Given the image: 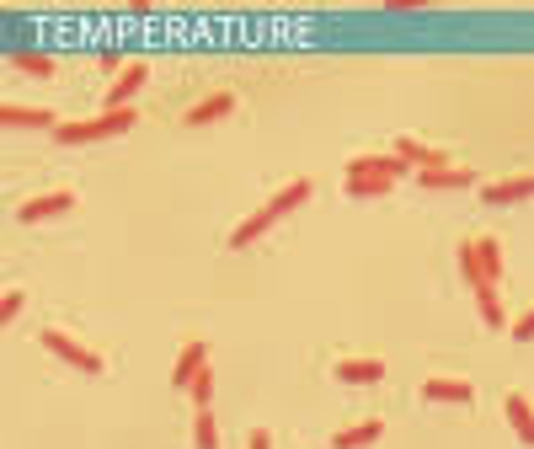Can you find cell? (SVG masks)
<instances>
[{
	"mask_svg": "<svg viewBox=\"0 0 534 449\" xmlns=\"http://www.w3.org/2000/svg\"><path fill=\"white\" fill-rule=\"evenodd\" d=\"M11 65H17V70H27V75H38V81H43V75H54V59H49V54H33V49L11 54Z\"/></svg>",
	"mask_w": 534,
	"mask_h": 449,
	"instance_id": "22",
	"label": "cell"
},
{
	"mask_svg": "<svg viewBox=\"0 0 534 449\" xmlns=\"http://www.w3.org/2000/svg\"><path fill=\"white\" fill-rule=\"evenodd\" d=\"M476 262H481V289H497L502 284V246L492 236L476 241Z\"/></svg>",
	"mask_w": 534,
	"mask_h": 449,
	"instance_id": "17",
	"label": "cell"
},
{
	"mask_svg": "<svg viewBox=\"0 0 534 449\" xmlns=\"http://www.w3.org/2000/svg\"><path fill=\"white\" fill-rule=\"evenodd\" d=\"M396 156H401L406 166H417V172H433V166H449V156H444V150L422 145V139H412V134H401V139H396Z\"/></svg>",
	"mask_w": 534,
	"mask_h": 449,
	"instance_id": "10",
	"label": "cell"
},
{
	"mask_svg": "<svg viewBox=\"0 0 534 449\" xmlns=\"http://www.w3.org/2000/svg\"><path fill=\"white\" fill-rule=\"evenodd\" d=\"M187 396H193L198 407H209V396H214V369H203V375H198L193 385H187Z\"/></svg>",
	"mask_w": 534,
	"mask_h": 449,
	"instance_id": "24",
	"label": "cell"
},
{
	"mask_svg": "<svg viewBox=\"0 0 534 449\" xmlns=\"http://www.w3.org/2000/svg\"><path fill=\"white\" fill-rule=\"evenodd\" d=\"M75 209V193L70 188H54V193H43V198H27V204L17 209V220L22 225H43V220H59V214H70Z\"/></svg>",
	"mask_w": 534,
	"mask_h": 449,
	"instance_id": "3",
	"label": "cell"
},
{
	"mask_svg": "<svg viewBox=\"0 0 534 449\" xmlns=\"http://www.w3.org/2000/svg\"><path fill=\"white\" fill-rule=\"evenodd\" d=\"M134 129V107H118V113H97V118H75V123H59L54 139L59 145H102L113 134H129Z\"/></svg>",
	"mask_w": 534,
	"mask_h": 449,
	"instance_id": "1",
	"label": "cell"
},
{
	"mask_svg": "<svg viewBox=\"0 0 534 449\" xmlns=\"http://www.w3.org/2000/svg\"><path fill=\"white\" fill-rule=\"evenodd\" d=\"M476 311H481V321L492 332H502V300H497V289H476Z\"/></svg>",
	"mask_w": 534,
	"mask_h": 449,
	"instance_id": "21",
	"label": "cell"
},
{
	"mask_svg": "<svg viewBox=\"0 0 534 449\" xmlns=\"http://www.w3.org/2000/svg\"><path fill=\"white\" fill-rule=\"evenodd\" d=\"M513 337H518V343H534V305L513 321Z\"/></svg>",
	"mask_w": 534,
	"mask_h": 449,
	"instance_id": "26",
	"label": "cell"
},
{
	"mask_svg": "<svg viewBox=\"0 0 534 449\" xmlns=\"http://www.w3.org/2000/svg\"><path fill=\"white\" fill-rule=\"evenodd\" d=\"M332 375L342 385H380L385 380V359H342V364H332Z\"/></svg>",
	"mask_w": 534,
	"mask_h": 449,
	"instance_id": "12",
	"label": "cell"
},
{
	"mask_svg": "<svg viewBox=\"0 0 534 449\" xmlns=\"http://www.w3.org/2000/svg\"><path fill=\"white\" fill-rule=\"evenodd\" d=\"M43 348H49L54 353V359H65V364H75V369H81V375H102V353H91L86 343H75V337L70 332H43Z\"/></svg>",
	"mask_w": 534,
	"mask_h": 449,
	"instance_id": "2",
	"label": "cell"
},
{
	"mask_svg": "<svg viewBox=\"0 0 534 449\" xmlns=\"http://www.w3.org/2000/svg\"><path fill=\"white\" fill-rule=\"evenodd\" d=\"M230 113H235V91H209L203 102L187 107L182 123H187V129H203V123H219V118H230Z\"/></svg>",
	"mask_w": 534,
	"mask_h": 449,
	"instance_id": "4",
	"label": "cell"
},
{
	"mask_svg": "<svg viewBox=\"0 0 534 449\" xmlns=\"http://www.w3.org/2000/svg\"><path fill=\"white\" fill-rule=\"evenodd\" d=\"M273 225H278V214H273V209L262 204L257 214H246V220H241V225L230 230V246H235V252H246V246L257 241V236H267V230H273Z\"/></svg>",
	"mask_w": 534,
	"mask_h": 449,
	"instance_id": "13",
	"label": "cell"
},
{
	"mask_svg": "<svg viewBox=\"0 0 534 449\" xmlns=\"http://www.w3.org/2000/svg\"><path fill=\"white\" fill-rule=\"evenodd\" d=\"M246 449H273V433H267V428H251V439H246Z\"/></svg>",
	"mask_w": 534,
	"mask_h": 449,
	"instance_id": "27",
	"label": "cell"
},
{
	"mask_svg": "<svg viewBox=\"0 0 534 449\" xmlns=\"http://www.w3.org/2000/svg\"><path fill=\"white\" fill-rule=\"evenodd\" d=\"M502 412H508V423H513L518 439L534 449V407H529V396H518V391H513L508 401H502Z\"/></svg>",
	"mask_w": 534,
	"mask_h": 449,
	"instance_id": "16",
	"label": "cell"
},
{
	"mask_svg": "<svg viewBox=\"0 0 534 449\" xmlns=\"http://www.w3.org/2000/svg\"><path fill=\"white\" fill-rule=\"evenodd\" d=\"M0 123H6V129H49V134L59 129L49 107H17V102H6V107H0Z\"/></svg>",
	"mask_w": 534,
	"mask_h": 449,
	"instance_id": "11",
	"label": "cell"
},
{
	"mask_svg": "<svg viewBox=\"0 0 534 449\" xmlns=\"http://www.w3.org/2000/svg\"><path fill=\"white\" fill-rule=\"evenodd\" d=\"M150 81V70L145 65H123L118 75H113V86H107V102H102V113H118V107H129V97L139 86Z\"/></svg>",
	"mask_w": 534,
	"mask_h": 449,
	"instance_id": "6",
	"label": "cell"
},
{
	"mask_svg": "<svg viewBox=\"0 0 534 449\" xmlns=\"http://www.w3.org/2000/svg\"><path fill=\"white\" fill-rule=\"evenodd\" d=\"M310 193H316V188H310V177H294L289 188H278L273 198H267V209H273L278 220H284V214H289V209H300V204H305Z\"/></svg>",
	"mask_w": 534,
	"mask_h": 449,
	"instance_id": "18",
	"label": "cell"
},
{
	"mask_svg": "<svg viewBox=\"0 0 534 449\" xmlns=\"http://www.w3.org/2000/svg\"><path fill=\"white\" fill-rule=\"evenodd\" d=\"M428 0H385V11H422Z\"/></svg>",
	"mask_w": 534,
	"mask_h": 449,
	"instance_id": "28",
	"label": "cell"
},
{
	"mask_svg": "<svg viewBox=\"0 0 534 449\" xmlns=\"http://www.w3.org/2000/svg\"><path fill=\"white\" fill-rule=\"evenodd\" d=\"M460 278L470 289H481V262H476V241H460Z\"/></svg>",
	"mask_w": 534,
	"mask_h": 449,
	"instance_id": "23",
	"label": "cell"
},
{
	"mask_svg": "<svg viewBox=\"0 0 534 449\" xmlns=\"http://www.w3.org/2000/svg\"><path fill=\"white\" fill-rule=\"evenodd\" d=\"M193 444L198 449H219V423L209 407H198V423H193Z\"/></svg>",
	"mask_w": 534,
	"mask_h": 449,
	"instance_id": "20",
	"label": "cell"
},
{
	"mask_svg": "<svg viewBox=\"0 0 534 449\" xmlns=\"http://www.w3.org/2000/svg\"><path fill=\"white\" fill-rule=\"evenodd\" d=\"M406 172V161L396 156V150H380V156H353L348 161V177H390V182H401Z\"/></svg>",
	"mask_w": 534,
	"mask_h": 449,
	"instance_id": "7",
	"label": "cell"
},
{
	"mask_svg": "<svg viewBox=\"0 0 534 449\" xmlns=\"http://www.w3.org/2000/svg\"><path fill=\"white\" fill-rule=\"evenodd\" d=\"M203 369H209V343H187V348L177 353V364H171V385L187 391V385H193Z\"/></svg>",
	"mask_w": 534,
	"mask_h": 449,
	"instance_id": "8",
	"label": "cell"
},
{
	"mask_svg": "<svg viewBox=\"0 0 534 449\" xmlns=\"http://www.w3.org/2000/svg\"><path fill=\"white\" fill-rule=\"evenodd\" d=\"M534 193V177H497V182H486L481 188V204H524V198Z\"/></svg>",
	"mask_w": 534,
	"mask_h": 449,
	"instance_id": "9",
	"label": "cell"
},
{
	"mask_svg": "<svg viewBox=\"0 0 534 449\" xmlns=\"http://www.w3.org/2000/svg\"><path fill=\"white\" fill-rule=\"evenodd\" d=\"M385 193H396L390 177H348V198H385Z\"/></svg>",
	"mask_w": 534,
	"mask_h": 449,
	"instance_id": "19",
	"label": "cell"
},
{
	"mask_svg": "<svg viewBox=\"0 0 534 449\" xmlns=\"http://www.w3.org/2000/svg\"><path fill=\"white\" fill-rule=\"evenodd\" d=\"M417 188H428V193H449V188H476V172L460 161H449V166H433V172H417Z\"/></svg>",
	"mask_w": 534,
	"mask_h": 449,
	"instance_id": "5",
	"label": "cell"
},
{
	"mask_svg": "<svg viewBox=\"0 0 534 449\" xmlns=\"http://www.w3.org/2000/svg\"><path fill=\"white\" fill-rule=\"evenodd\" d=\"M380 439H385V423H380V417H369V423H353V428L332 433V449H369Z\"/></svg>",
	"mask_w": 534,
	"mask_h": 449,
	"instance_id": "14",
	"label": "cell"
},
{
	"mask_svg": "<svg viewBox=\"0 0 534 449\" xmlns=\"http://www.w3.org/2000/svg\"><path fill=\"white\" fill-rule=\"evenodd\" d=\"M422 396H428V401H454V407H470V401H476V385H470V380H428V385H422Z\"/></svg>",
	"mask_w": 534,
	"mask_h": 449,
	"instance_id": "15",
	"label": "cell"
},
{
	"mask_svg": "<svg viewBox=\"0 0 534 449\" xmlns=\"http://www.w3.org/2000/svg\"><path fill=\"white\" fill-rule=\"evenodd\" d=\"M22 305H27V294H22V289H11L6 300H0V321H17V316H22Z\"/></svg>",
	"mask_w": 534,
	"mask_h": 449,
	"instance_id": "25",
	"label": "cell"
}]
</instances>
